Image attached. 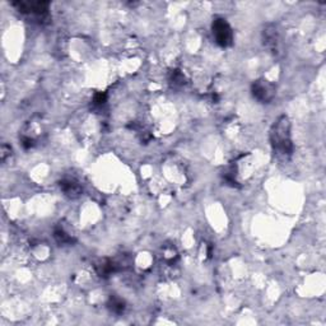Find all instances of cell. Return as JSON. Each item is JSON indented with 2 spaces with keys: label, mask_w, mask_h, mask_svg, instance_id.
<instances>
[{
  "label": "cell",
  "mask_w": 326,
  "mask_h": 326,
  "mask_svg": "<svg viewBox=\"0 0 326 326\" xmlns=\"http://www.w3.org/2000/svg\"><path fill=\"white\" fill-rule=\"evenodd\" d=\"M270 140L274 149L282 154H291L292 139H291V124L287 116H280L271 128Z\"/></svg>",
  "instance_id": "6da1fadb"
},
{
  "label": "cell",
  "mask_w": 326,
  "mask_h": 326,
  "mask_svg": "<svg viewBox=\"0 0 326 326\" xmlns=\"http://www.w3.org/2000/svg\"><path fill=\"white\" fill-rule=\"evenodd\" d=\"M213 36L215 38V42L220 46H228L232 42V30L229 24L227 23L226 19L223 18H217L213 22Z\"/></svg>",
  "instance_id": "7a4b0ae2"
},
{
  "label": "cell",
  "mask_w": 326,
  "mask_h": 326,
  "mask_svg": "<svg viewBox=\"0 0 326 326\" xmlns=\"http://www.w3.org/2000/svg\"><path fill=\"white\" fill-rule=\"evenodd\" d=\"M253 93L256 100L261 101V102H269L274 97L275 88L267 80H258L253 84Z\"/></svg>",
  "instance_id": "3957f363"
},
{
  "label": "cell",
  "mask_w": 326,
  "mask_h": 326,
  "mask_svg": "<svg viewBox=\"0 0 326 326\" xmlns=\"http://www.w3.org/2000/svg\"><path fill=\"white\" fill-rule=\"evenodd\" d=\"M60 186H62L63 191H64L65 194L69 195V196H74V195H78L80 193V188L78 186V184H75L74 181H70V180L63 181Z\"/></svg>",
  "instance_id": "277c9868"
},
{
  "label": "cell",
  "mask_w": 326,
  "mask_h": 326,
  "mask_svg": "<svg viewBox=\"0 0 326 326\" xmlns=\"http://www.w3.org/2000/svg\"><path fill=\"white\" fill-rule=\"evenodd\" d=\"M55 238L60 242V244H66V242L73 241L70 236H69L68 233L65 232V231H63V229H56V231H55Z\"/></svg>",
  "instance_id": "5b68a950"
},
{
  "label": "cell",
  "mask_w": 326,
  "mask_h": 326,
  "mask_svg": "<svg viewBox=\"0 0 326 326\" xmlns=\"http://www.w3.org/2000/svg\"><path fill=\"white\" fill-rule=\"evenodd\" d=\"M111 310H114L115 312H123L124 309H125V306H124V302L119 298H112L111 300Z\"/></svg>",
  "instance_id": "8992f818"
}]
</instances>
